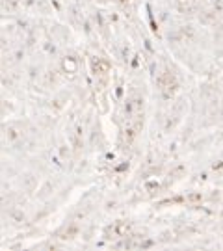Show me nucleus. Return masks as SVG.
<instances>
[]
</instances>
